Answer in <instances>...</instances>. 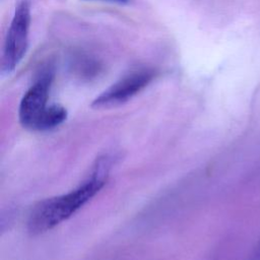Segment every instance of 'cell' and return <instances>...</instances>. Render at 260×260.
Listing matches in <instances>:
<instances>
[{"label":"cell","instance_id":"1","mask_svg":"<svg viewBox=\"0 0 260 260\" xmlns=\"http://www.w3.org/2000/svg\"><path fill=\"white\" fill-rule=\"evenodd\" d=\"M107 172L99 170L74 190L48 198L35 206L29 214L27 226L31 234H42L55 228L73 215L87 203L105 185Z\"/></svg>","mask_w":260,"mask_h":260},{"label":"cell","instance_id":"2","mask_svg":"<svg viewBox=\"0 0 260 260\" xmlns=\"http://www.w3.org/2000/svg\"><path fill=\"white\" fill-rule=\"evenodd\" d=\"M54 74L53 63L42 65L34 84L23 94L18 109L19 121L23 127L45 131L59 126L66 120L65 108L56 104L48 105Z\"/></svg>","mask_w":260,"mask_h":260},{"label":"cell","instance_id":"3","mask_svg":"<svg viewBox=\"0 0 260 260\" xmlns=\"http://www.w3.org/2000/svg\"><path fill=\"white\" fill-rule=\"evenodd\" d=\"M29 27L30 3L28 0H20L5 36L1 59L2 73L9 74L14 71L25 56L29 44Z\"/></svg>","mask_w":260,"mask_h":260},{"label":"cell","instance_id":"4","mask_svg":"<svg viewBox=\"0 0 260 260\" xmlns=\"http://www.w3.org/2000/svg\"><path fill=\"white\" fill-rule=\"evenodd\" d=\"M155 75L156 70L152 67L143 66L135 68L99 94L93 100L91 106L102 109L124 104L145 88Z\"/></svg>","mask_w":260,"mask_h":260},{"label":"cell","instance_id":"5","mask_svg":"<svg viewBox=\"0 0 260 260\" xmlns=\"http://www.w3.org/2000/svg\"><path fill=\"white\" fill-rule=\"evenodd\" d=\"M69 66L74 74L84 79H91L95 77L103 69L99 60L83 53L74 54L70 58Z\"/></svg>","mask_w":260,"mask_h":260},{"label":"cell","instance_id":"6","mask_svg":"<svg viewBox=\"0 0 260 260\" xmlns=\"http://www.w3.org/2000/svg\"><path fill=\"white\" fill-rule=\"evenodd\" d=\"M250 260H260V239H259L258 243L256 244L255 248L253 249Z\"/></svg>","mask_w":260,"mask_h":260},{"label":"cell","instance_id":"7","mask_svg":"<svg viewBox=\"0 0 260 260\" xmlns=\"http://www.w3.org/2000/svg\"><path fill=\"white\" fill-rule=\"evenodd\" d=\"M102 1H108V2H112V3H118V4H127L131 0H102Z\"/></svg>","mask_w":260,"mask_h":260}]
</instances>
